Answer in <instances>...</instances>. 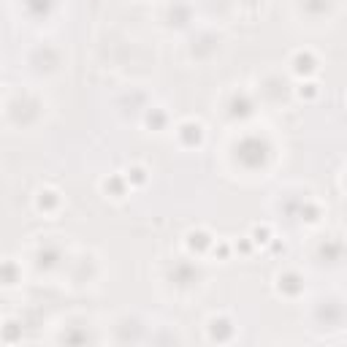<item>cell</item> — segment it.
Returning <instances> with one entry per match:
<instances>
[{
    "label": "cell",
    "instance_id": "7a4b0ae2",
    "mask_svg": "<svg viewBox=\"0 0 347 347\" xmlns=\"http://www.w3.org/2000/svg\"><path fill=\"white\" fill-rule=\"evenodd\" d=\"M125 182H128V184H144V182H147V168L130 166L128 171H125Z\"/></svg>",
    "mask_w": 347,
    "mask_h": 347
},
{
    "label": "cell",
    "instance_id": "6da1fadb",
    "mask_svg": "<svg viewBox=\"0 0 347 347\" xmlns=\"http://www.w3.org/2000/svg\"><path fill=\"white\" fill-rule=\"evenodd\" d=\"M315 57H312V52H299L293 57V73H304V76H309L312 71H315Z\"/></svg>",
    "mask_w": 347,
    "mask_h": 347
}]
</instances>
